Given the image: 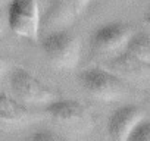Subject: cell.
Here are the masks:
<instances>
[{"instance_id":"obj_1","label":"cell","mask_w":150,"mask_h":141,"mask_svg":"<svg viewBox=\"0 0 150 141\" xmlns=\"http://www.w3.org/2000/svg\"><path fill=\"white\" fill-rule=\"evenodd\" d=\"M41 50L49 62L57 68L71 70L80 62L81 44L78 37L68 30H57L46 32L41 38Z\"/></svg>"},{"instance_id":"obj_2","label":"cell","mask_w":150,"mask_h":141,"mask_svg":"<svg viewBox=\"0 0 150 141\" xmlns=\"http://www.w3.org/2000/svg\"><path fill=\"white\" fill-rule=\"evenodd\" d=\"M81 88L93 99L102 102H112L124 97L127 87L124 80L108 68L91 66L78 74Z\"/></svg>"},{"instance_id":"obj_3","label":"cell","mask_w":150,"mask_h":141,"mask_svg":"<svg viewBox=\"0 0 150 141\" xmlns=\"http://www.w3.org/2000/svg\"><path fill=\"white\" fill-rule=\"evenodd\" d=\"M12 96L24 104H47L56 100L52 91L41 80L24 68H13L9 77Z\"/></svg>"},{"instance_id":"obj_4","label":"cell","mask_w":150,"mask_h":141,"mask_svg":"<svg viewBox=\"0 0 150 141\" xmlns=\"http://www.w3.org/2000/svg\"><path fill=\"white\" fill-rule=\"evenodd\" d=\"M6 18L12 32L31 41L38 40L41 16L37 0H12Z\"/></svg>"},{"instance_id":"obj_5","label":"cell","mask_w":150,"mask_h":141,"mask_svg":"<svg viewBox=\"0 0 150 141\" xmlns=\"http://www.w3.org/2000/svg\"><path fill=\"white\" fill-rule=\"evenodd\" d=\"M132 28L125 22H109L99 27L90 37L91 49L105 56H113L125 50L131 35Z\"/></svg>"},{"instance_id":"obj_6","label":"cell","mask_w":150,"mask_h":141,"mask_svg":"<svg viewBox=\"0 0 150 141\" xmlns=\"http://www.w3.org/2000/svg\"><path fill=\"white\" fill-rule=\"evenodd\" d=\"M143 119H144V112L134 104L118 107L109 116L108 132H109L112 140L125 141V140L129 138L134 128Z\"/></svg>"},{"instance_id":"obj_7","label":"cell","mask_w":150,"mask_h":141,"mask_svg":"<svg viewBox=\"0 0 150 141\" xmlns=\"http://www.w3.org/2000/svg\"><path fill=\"white\" fill-rule=\"evenodd\" d=\"M106 68L125 80H146L150 77V65L138 60L127 50L113 54L108 60Z\"/></svg>"},{"instance_id":"obj_8","label":"cell","mask_w":150,"mask_h":141,"mask_svg":"<svg viewBox=\"0 0 150 141\" xmlns=\"http://www.w3.org/2000/svg\"><path fill=\"white\" fill-rule=\"evenodd\" d=\"M46 113L62 125H81L88 119L87 109L75 100H53L46 104Z\"/></svg>"},{"instance_id":"obj_9","label":"cell","mask_w":150,"mask_h":141,"mask_svg":"<svg viewBox=\"0 0 150 141\" xmlns=\"http://www.w3.org/2000/svg\"><path fill=\"white\" fill-rule=\"evenodd\" d=\"M78 15L75 13L74 8L69 5L68 0H53L50 6L46 11L44 18L41 19V24L44 25L46 32L65 30L66 25L72 24Z\"/></svg>"},{"instance_id":"obj_10","label":"cell","mask_w":150,"mask_h":141,"mask_svg":"<svg viewBox=\"0 0 150 141\" xmlns=\"http://www.w3.org/2000/svg\"><path fill=\"white\" fill-rule=\"evenodd\" d=\"M30 110L16 100L6 94H0V125H19L31 121Z\"/></svg>"},{"instance_id":"obj_11","label":"cell","mask_w":150,"mask_h":141,"mask_svg":"<svg viewBox=\"0 0 150 141\" xmlns=\"http://www.w3.org/2000/svg\"><path fill=\"white\" fill-rule=\"evenodd\" d=\"M125 50L134 57H137L138 60L150 65V32L147 31L134 32Z\"/></svg>"},{"instance_id":"obj_12","label":"cell","mask_w":150,"mask_h":141,"mask_svg":"<svg viewBox=\"0 0 150 141\" xmlns=\"http://www.w3.org/2000/svg\"><path fill=\"white\" fill-rule=\"evenodd\" d=\"M131 141H150V121L143 119L131 132L129 138Z\"/></svg>"},{"instance_id":"obj_13","label":"cell","mask_w":150,"mask_h":141,"mask_svg":"<svg viewBox=\"0 0 150 141\" xmlns=\"http://www.w3.org/2000/svg\"><path fill=\"white\" fill-rule=\"evenodd\" d=\"M63 137L57 132H53L50 129H46V131H37V132H33L31 135H28V140H35V141H53V140H62Z\"/></svg>"},{"instance_id":"obj_14","label":"cell","mask_w":150,"mask_h":141,"mask_svg":"<svg viewBox=\"0 0 150 141\" xmlns=\"http://www.w3.org/2000/svg\"><path fill=\"white\" fill-rule=\"evenodd\" d=\"M68 2H69V5L74 8L75 13L80 16V15L87 9V6H88V3H90V0H68Z\"/></svg>"},{"instance_id":"obj_15","label":"cell","mask_w":150,"mask_h":141,"mask_svg":"<svg viewBox=\"0 0 150 141\" xmlns=\"http://www.w3.org/2000/svg\"><path fill=\"white\" fill-rule=\"evenodd\" d=\"M6 25H8V18H5V15L0 12V37L5 34V30H6Z\"/></svg>"},{"instance_id":"obj_16","label":"cell","mask_w":150,"mask_h":141,"mask_svg":"<svg viewBox=\"0 0 150 141\" xmlns=\"http://www.w3.org/2000/svg\"><path fill=\"white\" fill-rule=\"evenodd\" d=\"M5 69H6V62L3 60L2 56H0V80H2V77L5 74Z\"/></svg>"},{"instance_id":"obj_17","label":"cell","mask_w":150,"mask_h":141,"mask_svg":"<svg viewBox=\"0 0 150 141\" xmlns=\"http://www.w3.org/2000/svg\"><path fill=\"white\" fill-rule=\"evenodd\" d=\"M144 24L150 28V8L146 11V13H144Z\"/></svg>"}]
</instances>
